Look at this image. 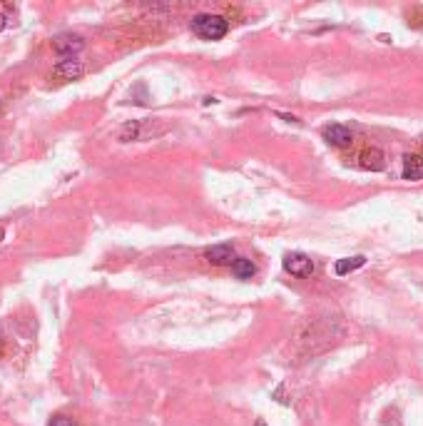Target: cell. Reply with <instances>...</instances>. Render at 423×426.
Returning <instances> with one entry per match:
<instances>
[{
	"label": "cell",
	"instance_id": "cell-1",
	"mask_svg": "<svg viewBox=\"0 0 423 426\" xmlns=\"http://www.w3.org/2000/svg\"><path fill=\"white\" fill-rule=\"evenodd\" d=\"M192 30L194 35H199L202 40H222L229 33V23L222 15L212 13H199L192 18Z\"/></svg>",
	"mask_w": 423,
	"mask_h": 426
},
{
	"label": "cell",
	"instance_id": "cell-2",
	"mask_svg": "<svg viewBox=\"0 0 423 426\" xmlns=\"http://www.w3.org/2000/svg\"><path fill=\"white\" fill-rule=\"evenodd\" d=\"M284 269L292 277H311L314 275V262L304 252H289V255H284Z\"/></svg>",
	"mask_w": 423,
	"mask_h": 426
},
{
	"label": "cell",
	"instance_id": "cell-3",
	"mask_svg": "<svg viewBox=\"0 0 423 426\" xmlns=\"http://www.w3.org/2000/svg\"><path fill=\"white\" fill-rule=\"evenodd\" d=\"M82 48H85V40H82L80 35H73V33L57 35V38L53 40V50L62 58V60H65V58H75Z\"/></svg>",
	"mask_w": 423,
	"mask_h": 426
},
{
	"label": "cell",
	"instance_id": "cell-4",
	"mask_svg": "<svg viewBox=\"0 0 423 426\" xmlns=\"http://www.w3.org/2000/svg\"><path fill=\"white\" fill-rule=\"evenodd\" d=\"M324 140L329 145H334V147H348V145L354 142V135L348 130L346 125L342 123H331V125H324V130H321Z\"/></svg>",
	"mask_w": 423,
	"mask_h": 426
},
{
	"label": "cell",
	"instance_id": "cell-5",
	"mask_svg": "<svg viewBox=\"0 0 423 426\" xmlns=\"http://www.w3.org/2000/svg\"><path fill=\"white\" fill-rule=\"evenodd\" d=\"M53 75L57 80H80L85 75V65H82V60H75V58H65V60H60L53 68Z\"/></svg>",
	"mask_w": 423,
	"mask_h": 426
},
{
	"label": "cell",
	"instance_id": "cell-6",
	"mask_svg": "<svg viewBox=\"0 0 423 426\" xmlns=\"http://www.w3.org/2000/svg\"><path fill=\"white\" fill-rule=\"evenodd\" d=\"M356 160H359V167L366 172H381L386 167V158H383V152L379 147H366Z\"/></svg>",
	"mask_w": 423,
	"mask_h": 426
},
{
	"label": "cell",
	"instance_id": "cell-7",
	"mask_svg": "<svg viewBox=\"0 0 423 426\" xmlns=\"http://www.w3.org/2000/svg\"><path fill=\"white\" fill-rule=\"evenodd\" d=\"M205 260L212 262V264H217V267H225V264L232 267V262L237 260V257H234L232 245H214V247L205 249Z\"/></svg>",
	"mask_w": 423,
	"mask_h": 426
},
{
	"label": "cell",
	"instance_id": "cell-8",
	"mask_svg": "<svg viewBox=\"0 0 423 426\" xmlns=\"http://www.w3.org/2000/svg\"><path fill=\"white\" fill-rule=\"evenodd\" d=\"M401 177L409 179V182H418V179H423V158L421 155H406V158H403Z\"/></svg>",
	"mask_w": 423,
	"mask_h": 426
},
{
	"label": "cell",
	"instance_id": "cell-9",
	"mask_svg": "<svg viewBox=\"0 0 423 426\" xmlns=\"http://www.w3.org/2000/svg\"><path fill=\"white\" fill-rule=\"evenodd\" d=\"M366 264V257L363 255H356V257H344V260H336V264H334V272L339 277H346V275H351L354 269H359V267H363Z\"/></svg>",
	"mask_w": 423,
	"mask_h": 426
},
{
	"label": "cell",
	"instance_id": "cell-10",
	"mask_svg": "<svg viewBox=\"0 0 423 426\" xmlns=\"http://www.w3.org/2000/svg\"><path fill=\"white\" fill-rule=\"evenodd\" d=\"M232 275L237 279H252L257 275V267H254L252 260H244V257H239V260L232 262Z\"/></svg>",
	"mask_w": 423,
	"mask_h": 426
},
{
	"label": "cell",
	"instance_id": "cell-11",
	"mask_svg": "<svg viewBox=\"0 0 423 426\" xmlns=\"http://www.w3.org/2000/svg\"><path fill=\"white\" fill-rule=\"evenodd\" d=\"M137 135H140V123H127L123 127V132H120V140L130 142V140H137Z\"/></svg>",
	"mask_w": 423,
	"mask_h": 426
},
{
	"label": "cell",
	"instance_id": "cell-12",
	"mask_svg": "<svg viewBox=\"0 0 423 426\" xmlns=\"http://www.w3.org/2000/svg\"><path fill=\"white\" fill-rule=\"evenodd\" d=\"M48 426H75V421L70 419V416H62V414H57V416H53V419H50Z\"/></svg>",
	"mask_w": 423,
	"mask_h": 426
},
{
	"label": "cell",
	"instance_id": "cell-13",
	"mask_svg": "<svg viewBox=\"0 0 423 426\" xmlns=\"http://www.w3.org/2000/svg\"><path fill=\"white\" fill-rule=\"evenodd\" d=\"M8 28V18H5V15H3V13H0V33H3V30H5Z\"/></svg>",
	"mask_w": 423,
	"mask_h": 426
},
{
	"label": "cell",
	"instance_id": "cell-14",
	"mask_svg": "<svg viewBox=\"0 0 423 426\" xmlns=\"http://www.w3.org/2000/svg\"><path fill=\"white\" fill-rule=\"evenodd\" d=\"M5 240V229H3V225H0V242Z\"/></svg>",
	"mask_w": 423,
	"mask_h": 426
}]
</instances>
